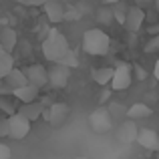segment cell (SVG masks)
<instances>
[{
	"label": "cell",
	"mask_w": 159,
	"mask_h": 159,
	"mask_svg": "<svg viewBox=\"0 0 159 159\" xmlns=\"http://www.w3.org/2000/svg\"><path fill=\"white\" fill-rule=\"evenodd\" d=\"M44 109H47V107L36 99V101H30V103H22V107L18 109V113H20V115H24L26 119H30V121H36L39 117H43Z\"/></svg>",
	"instance_id": "13"
},
{
	"label": "cell",
	"mask_w": 159,
	"mask_h": 159,
	"mask_svg": "<svg viewBox=\"0 0 159 159\" xmlns=\"http://www.w3.org/2000/svg\"><path fill=\"white\" fill-rule=\"evenodd\" d=\"M117 135H119L121 143H133V141H137L139 129H137V125H135V119H129V121H125V123H121Z\"/></svg>",
	"instance_id": "11"
},
{
	"label": "cell",
	"mask_w": 159,
	"mask_h": 159,
	"mask_svg": "<svg viewBox=\"0 0 159 159\" xmlns=\"http://www.w3.org/2000/svg\"><path fill=\"white\" fill-rule=\"evenodd\" d=\"M14 2H18V4H26V6H28V0H14Z\"/></svg>",
	"instance_id": "30"
},
{
	"label": "cell",
	"mask_w": 159,
	"mask_h": 159,
	"mask_svg": "<svg viewBox=\"0 0 159 159\" xmlns=\"http://www.w3.org/2000/svg\"><path fill=\"white\" fill-rule=\"evenodd\" d=\"M10 119V137L12 139H22V137L28 135V131H30V119H26L24 115H20L18 111L14 113V115L8 117Z\"/></svg>",
	"instance_id": "5"
},
{
	"label": "cell",
	"mask_w": 159,
	"mask_h": 159,
	"mask_svg": "<svg viewBox=\"0 0 159 159\" xmlns=\"http://www.w3.org/2000/svg\"><path fill=\"white\" fill-rule=\"evenodd\" d=\"M151 115V109H149L145 103H135L127 109V117L129 119H145V117Z\"/></svg>",
	"instance_id": "19"
},
{
	"label": "cell",
	"mask_w": 159,
	"mask_h": 159,
	"mask_svg": "<svg viewBox=\"0 0 159 159\" xmlns=\"http://www.w3.org/2000/svg\"><path fill=\"white\" fill-rule=\"evenodd\" d=\"M153 51H159V39H151L147 44H145V52H153Z\"/></svg>",
	"instance_id": "23"
},
{
	"label": "cell",
	"mask_w": 159,
	"mask_h": 159,
	"mask_svg": "<svg viewBox=\"0 0 159 159\" xmlns=\"http://www.w3.org/2000/svg\"><path fill=\"white\" fill-rule=\"evenodd\" d=\"M0 109H2V111L6 113L8 117H10V115H14V113H16V109H12V105H10L8 101H0Z\"/></svg>",
	"instance_id": "24"
},
{
	"label": "cell",
	"mask_w": 159,
	"mask_h": 159,
	"mask_svg": "<svg viewBox=\"0 0 159 159\" xmlns=\"http://www.w3.org/2000/svg\"><path fill=\"white\" fill-rule=\"evenodd\" d=\"M91 77H93V81L97 83V85H109V83L113 81V77H115V69H111V66L95 69L93 73H91Z\"/></svg>",
	"instance_id": "17"
},
{
	"label": "cell",
	"mask_w": 159,
	"mask_h": 159,
	"mask_svg": "<svg viewBox=\"0 0 159 159\" xmlns=\"http://www.w3.org/2000/svg\"><path fill=\"white\" fill-rule=\"evenodd\" d=\"M153 75H155V79H157V83H159V61L155 62V69H153Z\"/></svg>",
	"instance_id": "29"
},
{
	"label": "cell",
	"mask_w": 159,
	"mask_h": 159,
	"mask_svg": "<svg viewBox=\"0 0 159 159\" xmlns=\"http://www.w3.org/2000/svg\"><path fill=\"white\" fill-rule=\"evenodd\" d=\"M4 83H6V87L8 89H18V87H22V85H26L28 83V77H26V73L24 70H20V69H12L10 73L4 77Z\"/></svg>",
	"instance_id": "15"
},
{
	"label": "cell",
	"mask_w": 159,
	"mask_h": 159,
	"mask_svg": "<svg viewBox=\"0 0 159 159\" xmlns=\"http://www.w3.org/2000/svg\"><path fill=\"white\" fill-rule=\"evenodd\" d=\"M48 0H28V6H44Z\"/></svg>",
	"instance_id": "26"
},
{
	"label": "cell",
	"mask_w": 159,
	"mask_h": 159,
	"mask_svg": "<svg viewBox=\"0 0 159 159\" xmlns=\"http://www.w3.org/2000/svg\"><path fill=\"white\" fill-rule=\"evenodd\" d=\"M0 135L10 137V119H8V115L4 117V119H0Z\"/></svg>",
	"instance_id": "20"
},
{
	"label": "cell",
	"mask_w": 159,
	"mask_h": 159,
	"mask_svg": "<svg viewBox=\"0 0 159 159\" xmlns=\"http://www.w3.org/2000/svg\"><path fill=\"white\" fill-rule=\"evenodd\" d=\"M131 81H133V75H131L129 65L119 62V65L115 66V77H113V81H111V87L115 91H123V89H127V87L131 85Z\"/></svg>",
	"instance_id": "7"
},
{
	"label": "cell",
	"mask_w": 159,
	"mask_h": 159,
	"mask_svg": "<svg viewBox=\"0 0 159 159\" xmlns=\"http://www.w3.org/2000/svg\"><path fill=\"white\" fill-rule=\"evenodd\" d=\"M61 62H65V65H69V66H73V69H75V66H77V54H75L73 51H69V52H66V57L62 58Z\"/></svg>",
	"instance_id": "22"
},
{
	"label": "cell",
	"mask_w": 159,
	"mask_h": 159,
	"mask_svg": "<svg viewBox=\"0 0 159 159\" xmlns=\"http://www.w3.org/2000/svg\"><path fill=\"white\" fill-rule=\"evenodd\" d=\"M145 22V10L137 4V6L129 8L127 10V18H125V26H127L129 32H139L141 26Z\"/></svg>",
	"instance_id": "9"
},
{
	"label": "cell",
	"mask_w": 159,
	"mask_h": 159,
	"mask_svg": "<svg viewBox=\"0 0 159 159\" xmlns=\"http://www.w3.org/2000/svg\"><path fill=\"white\" fill-rule=\"evenodd\" d=\"M155 8H157V12H159V0H155Z\"/></svg>",
	"instance_id": "31"
},
{
	"label": "cell",
	"mask_w": 159,
	"mask_h": 159,
	"mask_svg": "<svg viewBox=\"0 0 159 159\" xmlns=\"http://www.w3.org/2000/svg\"><path fill=\"white\" fill-rule=\"evenodd\" d=\"M137 79H145V73H143V69H141V66H137Z\"/></svg>",
	"instance_id": "28"
},
{
	"label": "cell",
	"mask_w": 159,
	"mask_h": 159,
	"mask_svg": "<svg viewBox=\"0 0 159 159\" xmlns=\"http://www.w3.org/2000/svg\"><path fill=\"white\" fill-rule=\"evenodd\" d=\"M70 69H73V66L65 65V62L54 65L52 69L48 70V75H51V87H54V89L66 87V83H69V79H70Z\"/></svg>",
	"instance_id": "6"
},
{
	"label": "cell",
	"mask_w": 159,
	"mask_h": 159,
	"mask_svg": "<svg viewBox=\"0 0 159 159\" xmlns=\"http://www.w3.org/2000/svg\"><path fill=\"white\" fill-rule=\"evenodd\" d=\"M24 73H26V77H28V83L40 87V89H43L44 85H51V75L47 73V69H44L43 65H30L28 69H24Z\"/></svg>",
	"instance_id": "8"
},
{
	"label": "cell",
	"mask_w": 159,
	"mask_h": 159,
	"mask_svg": "<svg viewBox=\"0 0 159 159\" xmlns=\"http://www.w3.org/2000/svg\"><path fill=\"white\" fill-rule=\"evenodd\" d=\"M0 159H10V149L4 143H0Z\"/></svg>",
	"instance_id": "25"
},
{
	"label": "cell",
	"mask_w": 159,
	"mask_h": 159,
	"mask_svg": "<svg viewBox=\"0 0 159 159\" xmlns=\"http://www.w3.org/2000/svg\"><path fill=\"white\" fill-rule=\"evenodd\" d=\"M137 143H139L141 147L149 149V151H159V135L153 129H139Z\"/></svg>",
	"instance_id": "10"
},
{
	"label": "cell",
	"mask_w": 159,
	"mask_h": 159,
	"mask_svg": "<svg viewBox=\"0 0 159 159\" xmlns=\"http://www.w3.org/2000/svg\"><path fill=\"white\" fill-rule=\"evenodd\" d=\"M16 40H18V36H16L14 28L4 26L2 32H0V44H2V48H6V51H14V48H16Z\"/></svg>",
	"instance_id": "16"
},
{
	"label": "cell",
	"mask_w": 159,
	"mask_h": 159,
	"mask_svg": "<svg viewBox=\"0 0 159 159\" xmlns=\"http://www.w3.org/2000/svg\"><path fill=\"white\" fill-rule=\"evenodd\" d=\"M137 4H139V6H149V4L151 2H155V0H135Z\"/></svg>",
	"instance_id": "27"
},
{
	"label": "cell",
	"mask_w": 159,
	"mask_h": 159,
	"mask_svg": "<svg viewBox=\"0 0 159 159\" xmlns=\"http://www.w3.org/2000/svg\"><path fill=\"white\" fill-rule=\"evenodd\" d=\"M69 51H70V47H69V40L65 39V34L61 30H57V28H52L43 43L44 58H48L51 62H61Z\"/></svg>",
	"instance_id": "1"
},
{
	"label": "cell",
	"mask_w": 159,
	"mask_h": 159,
	"mask_svg": "<svg viewBox=\"0 0 159 159\" xmlns=\"http://www.w3.org/2000/svg\"><path fill=\"white\" fill-rule=\"evenodd\" d=\"M157 39H159V34H157Z\"/></svg>",
	"instance_id": "33"
},
{
	"label": "cell",
	"mask_w": 159,
	"mask_h": 159,
	"mask_svg": "<svg viewBox=\"0 0 159 159\" xmlns=\"http://www.w3.org/2000/svg\"><path fill=\"white\" fill-rule=\"evenodd\" d=\"M113 14H115V12L109 10V8H101V10H99V20H101V22H105V24H109L113 20Z\"/></svg>",
	"instance_id": "21"
},
{
	"label": "cell",
	"mask_w": 159,
	"mask_h": 159,
	"mask_svg": "<svg viewBox=\"0 0 159 159\" xmlns=\"http://www.w3.org/2000/svg\"><path fill=\"white\" fill-rule=\"evenodd\" d=\"M89 125L95 133H107L113 129V117H111V111L105 107H99L95 109L93 113L89 115Z\"/></svg>",
	"instance_id": "3"
},
{
	"label": "cell",
	"mask_w": 159,
	"mask_h": 159,
	"mask_svg": "<svg viewBox=\"0 0 159 159\" xmlns=\"http://www.w3.org/2000/svg\"><path fill=\"white\" fill-rule=\"evenodd\" d=\"M12 69H14V58H12L10 51L2 48V51H0V77L4 79Z\"/></svg>",
	"instance_id": "18"
},
{
	"label": "cell",
	"mask_w": 159,
	"mask_h": 159,
	"mask_svg": "<svg viewBox=\"0 0 159 159\" xmlns=\"http://www.w3.org/2000/svg\"><path fill=\"white\" fill-rule=\"evenodd\" d=\"M39 91H40V87L32 85V83H26V85L14 89L12 93H14V97L20 99L22 103H30V101H36V99H39Z\"/></svg>",
	"instance_id": "14"
},
{
	"label": "cell",
	"mask_w": 159,
	"mask_h": 159,
	"mask_svg": "<svg viewBox=\"0 0 159 159\" xmlns=\"http://www.w3.org/2000/svg\"><path fill=\"white\" fill-rule=\"evenodd\" d=\"M105 2H107V4H109V2H113V4H115V2H117V0H105Z\"/></svg>",
	"instance_id": "32"
},
{
	"label": "cell",
	"mask_w": 159,
	"mask_h": 159,
	"mask_svg": "<svg viewBox=\"0 0 159 159\" xmlns=\"http://www.w3.org/2000/svg\"><path fill=\"white\" fill-rule=\"evenodd\" d=\"M43 117H44L47 123L58 127V125H62L66 121V117H69V107H66L65 103H52V105H48V109H44Z\"/></svg>",
	"instance_id": "4"
},
{
	"label": "cell",
	"mask_w": 159,
	"mask_h": 159,
	"mask_svg": "<svg viewBox=\"0 0 159 159\" xmlns=\"http://www.w3.org/2000/svg\"><path fill=\"white\" fill-rule=\"evenodd\" d=\"M109 47H111L109 36L103 30H99V28H91V30H87L85 34H83V48H85V52L93 54V57H103V54H107Z\"/></svg>",
	"instance_id": "2"
},
{
	"label": "cell",
	"mask_w": 159,
	"mask_h": 159,
	"mask_svg": "<svg viewBox=\"0 0 159 159\" xmlns=\"http://www.w3.org/2000/svg\"><path fill=\"white\" fill-rule=\"evenodd\" d=\"M44 12H47L51 22H62V20L66 18L65 6H62L61 0H48V2L44 4Z\"/></svg>",
	"instance_id": "12"
}]
</instances>
